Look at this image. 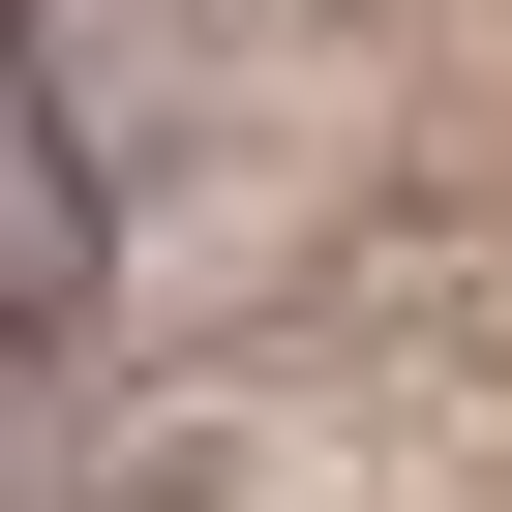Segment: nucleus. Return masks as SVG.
<instances>
[{
    "label": "nucleus",
    "instance_id": "obj_1",
    "mask_svg": "<svg viewBox=\"0 0 512 512\" xmlns=\"http://www.w3.org/2000/svg\"><path fill=\"white\" fill-rule=\"evenodd\" d=\"M91 272H121V151H91V91H61L31 31H0V362H31Z\"/></svg>",
    "mask_w": 512,
    "mask_h": 512
},
{
    "label": "nucleus",
    "instance_id": "obj_2",
    "mask_svg": "<svg viewBox=\"0 0 512 512\" xmlns=\"http://www.w3.org/2000/svg\"><path fill=\"white\" fill-rule=\"evenodd\" d=\"M0 31H31V0H0Z\"/></svg>",
    "mask_w": 512,
    "mask_h": 512
}]
</instances>
